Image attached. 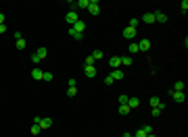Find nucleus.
<instances>
[{"instance_id":"obj_11","label":"nucleus","mask_w":188,"mask_h":137,"mask_svg":"<svg viewBox=\"0 0 188 137\" xmlns=\"http://www.w3.org/2000/svg\"><path fill=\"white\" fill-rule=\"evenodd\" d=\"M123 38H130V40L136 38V29H134V27H125L123 29Z\"/></svg>"},{"instance_id":"obj_27","label":"nucleus","mask_w":188,"mask_h":137,"mask_svg":"<svg viewBox=\"0 0 188 137\" xmlns=\"http://www.w3.org/2000/svg\"><path fill=\"white\" fill-rule=\"evenodd\" d=\"M138 23H140V21L134 17V19H130V25H128V27H134V29H136V27H138Z\"/></svg>"},{"instance_id":"obj_25","label":"nucleus","mask_w":188,"mask_h":137,"mask_svg":"<svg viewBox=\"0 0 188 137\" xmlns=\"http://www.w3.org/2000/svg\"><path fill=\"white\" fill-rule=\"evenodd\" d=\"M130 52H132V54L140 52V50H138V44H136V42H132V44H130Z\"/></svg>"},{"instance_id":"obj_17","label":"nucleus","mask_w":188,"mask_h":137,"mask_svg":"<svg viewBox=\"0 0 188 137\" xmlns=\"http://www.w3.org/2000/svg\"><path fill=\"white\" fill-rule=\"evenodd\" d=\"M184 87H186V85H184V81H176L174 83V91H184Z\"/></svg>"},{"instance_id":"obj_7","label":"nucleus","mask_w":188,"mask_h":137,"mask_svg":"<svg viewBox=\"0 0 188 137\" xmlns=\"http://www.w3.org/2000/svg\"><path fill=\"white\" fill-rule=\"evenodd\" d=\"M155 23H167V15L157 11V13H155Z\"/></svg>"},{"instance_id":"obj_4","label":"nucleus","mask_w":188,"mask_h":137,"mask_svg":"<svg viewBox=\"0 0 188 137\" xmlns=\"http://www.w3.org/2000/svg\"><path fill=\"white\" fill-rule=\"evenodd\" d=\"M71 27L75 29L77 33H84V29H86V23H84V21H80V19H77L75 23H73V25H71Z\"/></svg>"},{"instance_id":"obj_9","label":"nucleus","mask_w":188,"mask_h":137,"mask_svg":"<svg viewBox=\"0 0 188 137\" xmlns=\"http://www.w3.org/2000/svg\"><path fill=\"white\" fill-rule=\"evenodd\" d=\"M128 106H130V110H132V108H138V106H140V100H138L136 96L128 98Z\"/></svg>"},{"instance_id":"obj_1","label":"nucleus","mask_w":188,"mask_h":137,"mask_svg":"<svg viewBox=\"0 0 188 137\" xmlns=\"http://www.w3.org/2000/svg\"><path fill=\"white\" fill-rule=\"evenodd\" d=\"M88 13H90V15H98V13H100V2H98V0H90V4H88Z\"/></svg>"},{"instance_id":"obj_20","label":"nucleus","mask_w":188,"mask_h":137,"mask_svg":"<svg viewBox=\"0 0 188 137\" xmlns=\"http://www.w3.org/2000/svg\"><path fill=\"white\" fill-rule=\"evenodd\" d=\"M161 104V100L157 96H151V108H157V106H159Z\"/></svg>"},{"instance_id":"obj_2","label":"nucleus","mask_w":188,"mask_h":137,"mask_svg":"<svg viewBox=\"0 0 188 137\" xmlns=\"http://www.w3.org/2000/svg\"><path fill=\"white\" fill-rule=\"evenodd\" d=\"M171 98H174L178 104H184V102H186V94H184V91H174V89H171Z\"/></svg>"},{"instance_id":"obj_13","label":"nucleus","mask_w":188,"mask_h":137,"mask_svg":"<svg viewBox=\"0 0 188 137\" xmlns=\"http://www.w3.org/2000/svg\"><path fill=\"white\" fill-rule=\"evenodd\" d=\"M73 7L77 8H88V4H90V0H77V2H71Z\"/></svg>"},{"instance_id":"obj_37","label":"nucleus","mask_w":188,"mask_h":137,"mask_svg":"<svg viewBox=\"0 0 188 137\" xmlns=\"http://www.w3.org/2000/svg\"><path fill=\"white\" fill-rule=\"evenodd\" d=\"M146 137H155V135H153V133H151V135H146Z\"/></svg>"},{"instance_id":"obj_16","label":"nucleus","mask_w":188,"mask_h":137,"mask_svg":"<svg viewBox=\"0 0 188 137\" xmlns=\"http://www.w3.org/2000/svg\"><path fill=\"white\" fill-rule=\"evenodd\" d=\"M46 54H48V50H46V48H38V52H36V56H38L40 60H42V58H46Z\"/></svg>"},{"instance_id":"obj_10","label":"nucleus","mask_w":188,"mask_h":137,"mask_svg":"<svg viewBox=\"0 0 188 137\" xmlns=\"http://www.w3.org/2000/svg\"><path fill=\"white\" fill-rule=\"evenodd\" d=\"M148 48H151V42H148V40H140L138 42V50H140V52H146Z\"/></svg>"},{"instance_id":"obj_22","label":"nucleus","mask_w":188,"mask_h":137,"mask_svg":"<svg viewBox=\"0 0 188 137\" xmlns=\"http://www.w3.org/2000/svg\"><path fill=\"white\" fill-rule=\"evenodd\" d=\"M90 64H94V58L92 56H86L84 58V67H90Z\"/></svg>"},{"instance_id":"obj_36","label":"nucleus","mask_w":188,"mask_h":137,"mask_svg":"<svg viewBox=\"0 0 188 137\" xmlns=\"http://www.w3.org/2000/svg\"><path fill=\"white\" fill-rule=\"evenodd\" d=\"M2 23H4V15L0 13V25H2Z\"/></svg>"},{"instance_id":"obj_3","label":"nucleus","mask_w":188,"mask_h":137,"mask_svg":"<svg viewBox=\"0 0 188 137\" xmlns=\"http://www.w3.org/2000/svg\"><path fill=\"white\" fill-rule=\"evenodd\" d=\"M65 21H67L69 25H73V23L77 21V13H75V11H69V13L65 15Z\"/></svg>"},{"instance_id":"obj_6","label":"nucleus","mask_w":188,"mask_h":137,"mask_svg":"<svg viewBox=\"0 0 188 137\" xmlns=\"http://www.w3.org/2000/svg\"><path fill=\"white\" fill-rule=\"evenodd\" d=\"M109 67H111V68H119V67H121V58H119V56L109 58Z\"/></svg>"},{"instance_id":"obj_21","label":"nucleus","mask_w":188,"mask_h":137,"mask_svg":"<svg viewBox=\"0 0 188 137\" xmlns=\"http://www.w3.org/2000/svg\"><path fill=\"white\" fill-rule=\"evenodd\" d=\"M92 58H94V62H96V60H100V58H103V52H100V50H94V52H92Z\"/></svg>"},{"instance_id":"obj_32","label":"nucleus","mask_w":188,"mask_h":137,"mask_svg":"<svg viewBox=\"0 0 188 137\" xmlns=\"http://www.w3.org/2000/svg\"><path fill=\"white\" fill-rule=\"evenodd\" d=\"M113 83H115V81L111 79V75H107V77H104V85H113Z\"/></svg>"},{"instance_id":"obj_18","label":"nucleus","mask_w":188,"mask_h":137,"mask_svg":"<svg viewBox=\"0 0 188 137\" xmlns=\"http://www.w3.org/2000/svg\"><path fill=\"white\" fill-rule=\"evenodd\" d=\"M128 112H130V106H128V104H119V114H128Z\"/></svg>"},{"instance_id":"obj_33","label":"nucleus","mask_w":188,"mask_h":137,"mask_svg":"<svg viewBox=\"0 0 188 137\" xmlns=\"http://www.w3.org/2000/svg\"><path fill=\"white\" fill-rule=\"evenodd\" d=\"M117 102H119V104H128V96H119Z\"/></svg>"},{"instance_id":"obj_15","label":"nucleus","mask_w":188,"mask_h":137,"mask_svg":"<svg viewBox=\"0 0 188 137\" xmlns=\"http://www.w3.org/2000/svg\"><path fill=\"white\" fill-rule=\"evenodd\" d=\"M69 35L73 38V40H82V38H84V33H77L73 27H69Z\"/></svg>"},{"instance_id":"obj_24","label":"nucleus","mask_w":188,"mask_h":137,"mask_svg":"<svg viewBox=\"0 0 188 137\" xmlns=\"http://www.w3.org/2000/svg\"><path fill=\"white\" fill-rule=\"evenodd\" d=\"M42 79H44V81H52V73H50V71H44Z\"/></svg>"},{"instance_id":"obj_12","label":"nucleus","mask_w":188,"mask_h":137,"mask_svg":"<svg viewBox=\"0 0 188 137\" xmlns=\"http://www.w3.org/2000/svg\"><path fill=\"white\" fill-rule=\"evenodd\" d=\"M40 129H48V127H52V121L50 118H40Z\"/></svg>"},{"instance_id":"obj_31","label":"nucleus","mask_w":188,"mask_h":137,"mask_svg":"<svg viewBox=\"0 0 188 137\" xmlns=\"http://www.w3.org/2000/svg\"><path fill=\"white\" fill-rule=\"evenodd\" d=\"M142 131H144L146 135H151V133H153V129H151V125H144V127H142Z\"/></svg>"},{"instance_id":"obj_5","label":"nucleus","mask_w":188,"mask_h":137,"mask_svg":"<svg viewBox=\"0 0 188 137\" xmlns=\"http://www.w3.org/2000/svg\"><path fill=\"white\" fill-rule=\"evenodd\" d=\"M84 73H86V77H96V67L94 64H90V67H84Z\"/></svg>"},{"instance_id":"obj_23","label":"nucleus","mask_w":188,"mask_h":137,"mask_svg":"<svg viewBox=\"0 0 188 137\" xmlns=\"http://www.w3.org/2000/svg\"><path fill=\"white\" fill-rule=\"evenodd\" d=\"M121 64H123V67H130V64H132V58H130V56H123V58H121Z\"/></svg>"},{"instance_id":"obj_19","label":"nucleus","mask_w":188,"mask_h":137,"mask_svg":"<svg viewBox=\"0 0 188 137\" xmlns=\"http://www.w3.org/2000/svg\"><path fill=\"white\" fill-rule=\"evenodd\" d=\"M42 75H44V71H40V68H34L31 71V77L34 79H42Z\"/></svg>"},{"instance_id":"obj_35","label":"nucleus","mask_w":188,"mask_h":137,"mask_svg":"<svg viewBox=\"0 0 188 137\" xmlns=\"http://www.w3.org/2000/svg\"><path fill=\"white\" fill-rule=\"evenodd\" d=\"M31 62H34V64H38V62H40V58H38L36 54H31Z\"/></svg>"},{"instance_id":"obj_34","label":"nucleus","mask_w":188,"mask_h":137,"mask_svg":"<svg viewBox=\"0 0 188 137\" xmlns=\"http://www.w3.org/2000/svg\"><path fill=\"white\" fill-rule=\"evenodd\" d=\"M151 114H153V117H159L161 110H159V108H153V110H151Z\"/></svg>"},{"instance_id":"obj_8","label":"nucleus","mask_w":188,"mask_h":137,"mask_svg":"<svg viewBox=\"0 0 188 137\" xmlns=\"http://www.w3.org/2000/svg\"><path fill=\"white\" fill-rule=\"evenodd\" d=\"M111 79H113V81H119V79H123V71H119V68H113V71H111Z\"/></svg>"},{"instance_id":"obj_26","label":"nucleus","mask_w":188,"mask_h":137,"mask_svg":"<svg viewBox=\"0 0 188 137\" xmlns=\"http://www.w3.org/2000/svg\"><path fill=\"white\" fill-rule=\"evenodd\" d=\"M17 48H19V50H25V40H23V38H19V40H17Z\"/></svg>"},{"instance_id":"obj_14","label":"nucleus","mask_w":188,"mask_h":137,"mask_svg":"<svg viewBox=\"0 0 188 137\" xmlns=\"http://www.w3.org/2000/svg\"><path fill=\"white\" fill-rule=\"evenodd\" d=\"M142 21H144V23H148V25H151V23H155V13H144Z\"/></svg>"},{"instance_id":"obj_30","label":"nucleus","mask_w":188,"mask_h":137,"mask_svg":"<svg viewBox=\"0 0 188 137\" xmlns=\"http://www.w3.org/2000/svg\"><path fill=\"white\" fill-rule=\"evenodd\" d=\"M180 8L186 13V11H188V0H182V2H180Z\"/></svg>"},{"instance_id":"obj_29","label":"nucleus","mask_w":188,"mask_h":137,"mask_svg":"<svg viewBox=\"0 0 188 137\" xmlns=\"http://www.w3.org/2000/svg\"><path fill=\"white\" fill-rule=\"evenodd\" d=\"M75 94H77V87H69V89H67V96H69V98H73Z\"/></svg>"},{"instance_id":"obj_28","label":"nucleus","mask_w":188,"mask_h":137,"mask_svg":"<svg viewBox=\"0 0 188 137\" xmlns=\"http://www.w3.org/2000/svg\"><path fill=\"white\" fill-rule=\"evenodd\" d=\"M40 125H31V135H38V133H40Z\"/></svg>"}]
</instances>
